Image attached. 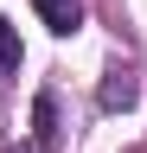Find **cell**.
Segmentation results:
<instances>
[{
    "label": "cell",
    "instance_id": "obj_1",
    "mask_svg": "<svg viewBox=\"0 0 147 153\" xmlns=\"http://www.w3.org/2000/svg\"><path fill=\"white\" fill-rule=\"evenodd\" d=\"M32 7H39V19L51 32H77L83 26V0H32Z\"/></svg>",
    "mask_w": 147,
    "mask_h": 153
},
{
    "label": "cell",
    "instance_id": "obj_2",
    "mask_svg": "<svg viewBox=\"0 0 147 153\" xmlns=\"http://www.w3.org/2000/svg\"><path fill=\"white\" fill-rule=\"evenodd\" d=\"M102 108L115 115V108H134V70H109V83H102Z\"/></svg>",
    "mask_w": 147,
    "mask_h": 153
},
{
    "label": "cell",
    "instance_id": "obj_3",
    "mask_svg": "<svg viewBox=\"0 0 147 153\" xmlns=\"http://www.w3.org/2000/svg\"><path fill=\"white\" fill-rule=\"evenodd\" d=\"M32 121H39V147L51 153V140H58V102H51V96H39V108H32Z\"/></svg>",
    "mask_w": 147,
    "mask_h": 153
},
{
    "label": "cell",
    "instance_id": "obj_4",
    "mask_svg": "<svg viewBox=\"0 0 147 153\" xmlns=\"http://www.w3.org/2000/svg\"><path fill=\"white\" fill-rule=\"evenodd\" d=\"M19 70V38H13V26L0 19V76H13Z\"/></svg>",
    "mask_w": 147,
    "mask_h": 153
}]
</instances>
